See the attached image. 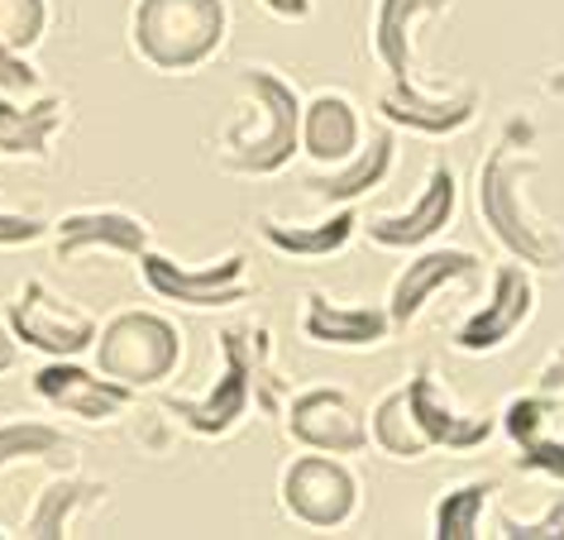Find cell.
<instances>
[{"instance_id":"cell-3","label":"cell","mask_w":564,"mask_h":540,"mask_svg":"<svg viewBox=\"0 0 564 540\" xmlns=\"http://www.w3.org/2000/svg\"><path fill=\"white\" fill-rule=\"evenodd\" d=\"M230 6L225 0H134L130 39L139 58L159 73H196L225 48Z\"/></svg>"},{"instance_id":"cell-24","label":"cell","mask_w":564,"mask_h":540,"mask_svg":"<svg viewBox=\"0 0 564 540\" xmlns=\"http://www.w3.org/2000/svg\"><path fill=\"white\" fill-rule=\"evenodd\" d=\"M101 493H106V483L82 478V474L44 483L39 497H34V507H30V517H24V526H20V536L24 540H58V536H67L73 531V517L82 507L101 503Z\"/></svg>"},{"instance_id":"cell-17","label":"cell","mask_w":564,"mask_h":540,"mask_svg":"<svg viewBox=\"0 0 564 540\" xmlns=\"http://www.w3.org/2000/svg\"><path fill=\"white\" fill-rule=\"evenodd\" d=\"M398 331L388 302H335L326 292H306L302 302V335L326 349H373Z\"/></svg>"},{"instance_id":"cell-26","label":"cell","mask_w":564,"mask_h":540,"mask_svg":"<svg viewBox=\"0 0 564 540\" xmlns=\"http://www.w3.org/2000/svg\"><path fill=\"white\" fill-rule=\"evenodd\" d=\"M369 431H373V445L383 450L388 460H426V454H431V440L421 435L412 407H406V382L388 388V392L373 402Z\"/></svg>"},{"instance_id":"cell-27","label":"cell","mask_w":564,"mask_h":540,"mask_svg":"<svg viewBox=\"0 0 564 540\" xmlns=\"http://www.w3.org/2000/svg\"><path fill=\"white\" fill-rule=\"evenodd\" d=\"M67 454H73V440L58 425L34 421V417L0 421V468L30 464V460H67Z\"/></svg>"},{"instance_id":"cell-20","label":"cell","mask_w":564,"mask_h":540,"mask_svg":"<svg viewBox=\"0 0 564 540\" xmlns=\"http://www.w3.org/2000/svg\"><path fill=\"white\" fill-rule=\"evenodd\" d=\"M364 120H359V106L349 101L345 91H316L312 101L302 106V153L312 159L316 168H335L345 163L349 153L364 144Z\"/></svg>"},{"instance_id":"cell-8","label":"cell","mask_w":564,"mask_h":540,"mask_svg":"<svg viewBox=\"0 0 564 540\" xmlns=\"http://www.w3.org/2000/svg\"><path fill=\"white\" fill-rule=\"evenodd\" d=\"M531 316H535V278L521 259H507L492 268L488 296L459 321L455 349L459 354H498L512 345L517 331H527Z\"/></svg>"},{"instance_id":"cell-25","label":"cell","mask_w":564,"mask_h":540,"mask_svg":"<svg viewBox=\"0 0 564 540\" xmlns=\"http://www.w3.org/2000/svg\"><path fill=\"white\" fill-rule=\"evenodd\" d=\"M498 493L492 478H464L455 488H445L431 507V536L435 540H474L484 536V511Z\"/></svg>"},{"instance_id":"cell-1","label":"cell","mask_w":564,"mask_h":540,"mask_svg":"<svg viewBox=\"0 0 564 540\" xmlns=\"http://www.w3.org/2000/svg\"><path fill=\"white\" fill-rule=\"evenodd\" d=\"M541 168V159L517 139V125L507 134L492 139V149L484 153L474 173V210L478 225L492 235L507 259H521L527 268L555 273L564 268V230H555L545 216H535L527 182Z\"/></svg>"},{"instance_id":"cell-10","label":"cell","mask_w":564,"mask_h":540,"mask_svg":"<svg viewBox=\"0 0 564 540\" xmlns=\"http://www.w3.org/2000/svg\"><path fill=\"white\" fill-rule=\"evenodd\" d=\"M288 435L302 450H326V454H359L373 440L369 411L349 388H306L288 407Z\"/></svg>"},{"instance_id":"cell-30","label":"cell","mask_w":564,"mask_h":540,"mask_svg":"<svg viewBox=\"0 0 564 540\" xmlns=\"http://www.w3.org/2000/svg\"><path fill=\"white\" fill-rule=\"evenodd\" d=\"M44 87V77H39V67L24 63V53L15 48H0V91H10V96H30Z\"/></svg>"},{"instance_id":"cell-5","label":"cell","mask_w":564,"mask_h":540,"mask_svg":"<svg viewBox=\"0 0 564 540\" xmlns=\"http://www.w3.org/2000/svg\"><path fill=\"white\" fill-rule=\"evenodd\" d=\"M278 503L292 521L312 526V531H340L355 521V511L364 503L359 474L345 464V454H297L278 478Z\"/></svg>"},{"instance_id":"cell-21","label":"cell","mask_w":564,"mask_h":540,"mask_svg":"<svg viewBox=\"0 0 564 540\" xmlns=\"http://www.w3.org/2000/svg\"><path fill=\"white\" fill-rule=\"evenodd\" d=\"M441 10H449V0H373V58L388 82H412L416 24Z\"/></svg>"},{"instance_id":"cell-12","label":"cell","mask_w":564,"mask_h":540,"mask_svg":"<svg viewBox=\"0 0 564 540\" xmlns=\"http://www.w3.org/2000/svg\"><path fill=\"white\" fill-rule=\"evenodd\" d=\"M153 249L149 225L116 206H87V210H67L63 220H53V259L77 263L87 253H124L139 263V253Z\"/></svg>"},{"instance_id":"cell-29","label":"cell","mask_w":564,"mask_h":540,"mask_svg":"<svg viewBox=\"0 0 564 540\" xmlns=\"http://www.w3.org/2000/svg\"><path fill=\"white\" fill-rule=\"evenodd\" d=\"M498 536L502 540H564V493H555L545 503L541 517H498Z\"/></svg>"},{"instance_id":"cell-9","label":"cell","mask_w":564,"mask_h":540,"mask_svg":"<svg viewBox=\"0 0 564 540\" xmlns=\"http://www.w3.org/2000/svg\"><path fill=\"white\" fill-rule=\"evenodd\" d=\"M253 402V354L239 331H220V374L206 397H163V407L196 435H230Z\"/></svg>"},{"instance_id":"cell-4","label":"cell","mask_w":564,"mask_h":540,"mask_svg":"<svg viewBox=\"0 0 564 540\" xmlns=\"http://www.w3.org/2000/svg\"><path fill=\"white\" fill-rule=\"evenodd\" d=\"M91 354L106 378H120L139 392L177 374L182 331H177V321L159 316V311H120V316H110L101 325Z\"/></svg>"},{"instance_id":"cell-34","label":"cell","mask_w":564,"mask_h":540,"mask_svg":"<svg viewBox=\"0 0 564 540\" xmlns=\"http://www.w3.org/2000/svg\"><path fill=\"white\" fill-rule=\"evenodd\" d=\"M20 364V339H15V331H10V321L0 325V374H10V368Z\"/></svg>"},{"instance_id":"cell-2","label":"cell","mask_w":564,"mask_h":540,"mask_svg":"<svg viewBox=\"0 0 564 540\" xmlns=\"http://www.w3.org/2000/svg\"><path fill=\"white\" fill-rule=\"evenodd\" d=\"M245 116L225 125L220 134V168L239 177H273L302 149V96L273 67H245L239 73Z\"/></svg>"},{"instance_id":"cell-35","label":"cell","mask_w":564,"mask_h":540,"mask_svg":"<svg viewBox=\"0 0 564 540\" xmlns=\"http://www.w3.org/2000/svg\"><path fill=\"white\" fill-rule=\"evenodd\" d=\"M0 536H6V531H0Z\"/></svg>"},{"instance_id":"cell-22","label":"cell","mask_w":564,"mask_h":540,"mask_svg":"<svg viewBox=\"0 0 564 540\" xmlns=\"http://www.w3.org/2000/svg\"><path fill=\"white\" fill-rule=\"evenodd\" d=\"M359 210L355 206H335L321 220H278V216H259V239L268 249L288 253V259H330L340 253L349 239L359 235Z\"/></svg>"},{"instance_id":"cell-23","label":"cell","mask_w":564,"mask_h":540,"mask_svg":"<svg viewBox=\"0 0 564 540\" xmlns=\"http://www.w3.org/2000/svg\"><path fill=\"white\" fill-rule=\"evenodd\" d=\"M67 120L63 96H34L30 106L0 101V159H48V144Z\"/></svg>"},{"instance_id":"cell-6","label":"cell","mask_w":564,"mask_h":540,"mask_svg":"<svg viewBox=\"0 0 564 540\" xmlns=\"http://www.w3.org/2000/svg\"><path fill=\"white\" fill-rule=\"evenodd\" d=\"M6 321L20 345L48 354V359H82V354L96 345V335H101L91 311H82L67 302V296H58L44 278H24L20 296L6 311Z\"/></svg>"},{"instance_id":"cell-16","label":"cell","mask_w":564,"mask_h":540,"mask_svg":"<svg viewBox=\"0 0 564 540\" xmlns=\"http://www.w3.org/2000/svg\"><path fill=\"white\" fill-rule=\"evenodd\" d=\"M378 116L402 130L445 139L469 130L478 116V87H459V91H421L416 82H388V91L378 96Z\"/></svg>"},{"instance_id":"cell-18","label":"cell","mask_w":564,"mask_h":540,"mask_svg":"<svg viewBox=\"0 0 564 540\" xmlns=\"http://www.w3.org/2000/svg\"><path fill=\"white\" fill-rule=\"evenodd\" d=\"M560 417V402L555 392H521L512 402L502 407V431L507 440L517 445V468H527V474H545L564 483V435H555L550 425Z\"/></svg>"},{"instance_id":"cell-7","label":"cell","mask_w":564,"mask_h":540,"mask_svg":"<svg viewBox=\"0 0 564 540\" xmlns=\"http://www.w3.org/2000/svg\"><path fill=\"white\" fill-rule=\"evenodd\" d=\"M139 273H144V288L153 296L177 306H196V311L235 306L249 296V259L239 249H230L216 263H177L163 249H149L139 253Z\"/></svg>"},{"instance_id":"cell-11","label":"cell","mask_w":564,"mask_h":540,"mask_svg":"<svg viewBox=\"0 0 564 540\" xmlns=\"http://www.w3.org/2000/svg\"><path fill=\"white\" fill-rule=\"evenodd\" d=\"M455 210H459V177H455V168H449V163H431V173H426V182H421V192H416L412 206L392 210V216L359 220V230L369 235L378 249H421V245H431V239L441 235L449 220H455Z\"/></svg>"},{"instance_id":"cell-32","label":"cell","mask_w":564,"mask_h":540,"mask_svg":"<svg viewBox=\"0 0 564 540\" xmlns=\"http://www.w3.org/2000/svg\"><path fill=\"white\" fill-rule=\"evenodd\" d=\"M535 388H541V392H555V397L564 392V345L550 354L541 368H535Z\"/></svg>"},{"instance_id":"cell-13","label":"cell","mask_w":564,"mask_h":540,"mask_svg":"<svg viewBox=\"0 0 564 540\" xmlns=\"http://www.w3.org/2000/svg\"><path fill=\"white\" fill-rule=\"evenodd\" d=\"M34 392L77 421H116L134 402L130 382L106 378L101 368H82L77 359H48L34 374Z\"/></svg>"},{"instance_id":"cell-33","label":"cell","mask_w":564,"mask_h":540,"mask_svg":"<svg viewBox=\"0 0 564 540\" xmlns=\"http://www.w3.org/2000/svg\"><path fill=\"white\" fill-rule=\"evenodd\" d=\"M259 6L278 20H306L312 15V0H259Z\"/></svg>"},{"instance_id":"cell-14","label":"cell","mask_w":564,"mask_h":540,"mask_svg":"<svg viewBox=\"0 0 564 540\" xmlns=\"http://www.w3.org/2000/svg\"><path fill=\"white\" fill-rule=\"evenodd\" d=\"M406 407H412V417L421 425V435L431 440V450H484L492 431H498V417H488V411H459L455 397H449L441 382H435L431 368H421V374L406 378Z\"/></svg>"},{"instance_id":"cell-28","label":"cell","mask_w":564,"mask_h":540,"mask_svg":"<svg viewBox=\"0 0 564 540\" xmlns=\"http://www.w3.org/2000/svg\"><path fill=\"white\" fill-rule=\"evenodd\" d=\"M48 30V0H0V48L30 53Z\"/></svg>"},{"instance_id":"cell-19","label":"cell","mask_w":564,"mask_h":540,"mask_svg":"<svg viewBox=\"0 0 564 540\" xmlns=\"http://www.w3.org/2000/svg\"><path fill=\"white\" fill-rule=\"evenodd\" d=\"M392 163H398V134L392 130H373L364 144L349 153L345 163L321 168V173L306 177V192L326 206H355L359 196H369L373 187H383Z\"/></svg>"},{"instance_id":"cell-15","label":"cell","mask_w":564,"mask_h":540,"mask_svg":"<svg viewBox=\"0 0 564 540\" xmlns=\"http://www.w3.org/2000/svg\"><path fill=\"white\" fill-rule=\"evenodd\" d=\"M478 278H484V259H478L474 249H421L416 259H406V268L392 278V292H388L392 325L406 331V325L435 302V292L455 288V282H478Z\"/></svg>"},{"instance_id":"cell-31","label":"cell","mask_w":564,"mask_h":540,"mask_svg":"<svg viewBox=\"0 0 564 540\" xmlns=\"http://www.w3.org/2000/svg\"><path fill=\"white\" fill-rule=\"evenodd\" d=\"M53 230L48 220L39 216H20V210H0V249H20V245H34Z\"/></svg>"}]
</instances>
